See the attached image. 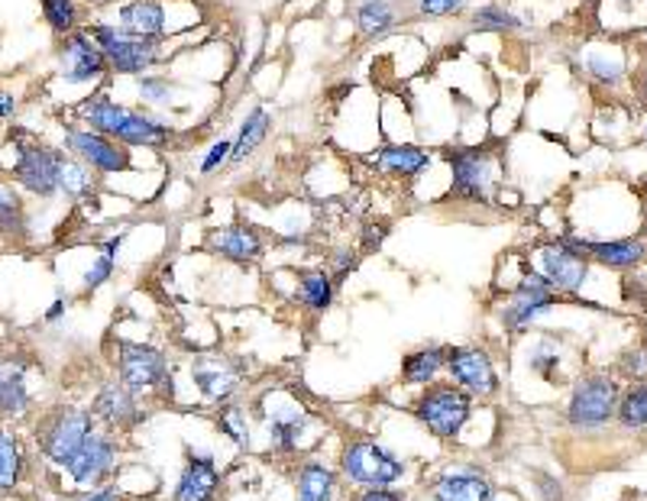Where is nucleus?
Returning <instances> with one entry per match:
<instances>
[{
    "instance_id": "423d86ee",
    "label": "nucleus",
    "mask_w": 647,
    "mask_h": 501,
    "mask_svg": "<svg viewBox=\"0 0 647 501\" xmlns=\"http://www.w3.org/2000/svg\"><path fill=\"white\" fill-rule=\"evenodd\" d=\"M415 418L428 427L438 440H457L466 420L472 418V395L454 382L428 385L424 395L415 402Z\"/></svg>"
},
{
    "instance_id": "a18cd8bd",
    "label": "nucleus",
    "mask_w": 647,
    "mask_h": 501,
    "mask_svg": "<svg viewBox=\"0 0 647 501\" xmlns=\"http://www.w3.org/2000/svg\"><path fill=\"white\" fill-rule=\"evenodd\" d=\"M535 482H538V496L544 501H563V486L556 482L554 476L548 473H535Z\"/></svg>"
},
{
    "instance_id": "f257e3e1",
    "label": "nucleus",
    "mask_w": 647,
    "mask_h": 501,
    "mask_svg": "<svg viewBox=\"0 0 647 501\" xmlns=\"http://www.w3.org/2000/svg\"><path fill=\"white\" fill-rule=\"evenodd\" d=\"M10 150H13V163H10V181L36 198V201H52L59 198V175L65 163V150L46 146L26 133H10Z\"/></svg>"
},
{
    "instance_id": "ddd939ff",
    "label": "nucleus",
    "mask_w": 647,
    "mask_h": 501,
    "mask_svg": "<svg viewBox=\"0 0 647 501\" xmlns=\"http://www.w3.org/2000/svg\"><path fill=\"white\" fill-rule=\"evenodd\" d=\"M535 255H538V265H541L538 272L551 282L556 295H576L589 278V259H583L563 237L551 240V243H541Z\"/></svg>"
},
{
    "instance_id": "c9c22d12",
    "label": "nucleus",
    "mask_w": 647,
    "mask_h": 501,
    "mask_svg": "<svg viewBox=\"0 0 647 501\" xmlns=\"http://www.w3.org/2000/svg\"><path fill=\"white\" fill-rule=\"evenodd\" d=\"M136 82V94H140V107H149V110H166L172 104V94H176V84L169 75H140L133 79Z\"/></svg>"
},
{
    "instance_id": "5fc2aeb1",
    "label": "nucleus",
    "mask_w": 647,
    "mask_h": 501,
    "mask_svg": "<svg viewBox=\"0 0 647 501\" xmlns=\"http://www.w3.org/2000/svg\"><path fill=\"white\" fill-rule=\"evenodd\" d=\"M645 140H647V123H645Z\"/></svg>"
},
{
    "instance_id": "09e8293b",
    "label": "nucleus",
    "mask_w": 647,
    "mask_h": 501,
    "mask_svg": "<svg viewBox=\"0 0 647 501\" xmlns=\"http://www.w3.org/2000/svg\"><path fill=\"white\" fill-rule=\"evenodd\" d=\"M16 110H20V100H16V94H10V91H0V123L13 120V117H16Z\"/></svg>"
},
{
    "instance_id": "7c9ffc66",
    "label": "nucleus",
    "mask_w": 647,
    "mask_h": 501,
    "mask_svg": "<svg viewBox=\"0 0 647 501\" xmlns=\"http://www.w3.org/2000/svg\"><path fill=\"white\" fill-rule=\"evenodd\" d=\"M97 171L88 168L82 159L69 156L65 153V163H62V175H59V194H65L69 201H88L97 194Z\"/></svg>"
},
{
    "instance_id": "4468645a",
    "label": "nucleus",
    "mask_w": 647,
    "mask_h": 501,
    "mask_svg": "<svg viewBox=\"0 0 647 501\" xmlns=\"http://www.w3.org/2000/svg\"><path fill=\"white\" fill-rule=\"evenodd\" d=\"M172 3L169 0H123L117 3V13H113V23L133 36H143V39H159L166 43L169 36L179 33V26L172 23Z\"/></svg>"
},
{
    "instance_id": "603ef678",
    "label": "nucleus",
    "mask_w": 647,
    "mask_h": 501,
    "mask_svg": "<svg viewBox=\"0 0 647 501\" xmlns=\"http://www.w3.org/2000/svg\"><path fill=\"white\" fill-rule=\"evenodd\" d=\"M82 3H88V7H104V3H123V0H82Z\"/></svg>"
},
{
    "instance_id": "6e6d98bb",
    "label": "nucleus",
    "mask_w": 647,
    "mask_h": 501,
    "mask_svg": "<svg viewBox=\"0 0 647 501\" xmlns=\"http://www.w3.org/2000/svg\"><path fill=\"white\" fill-rule=\"evenodd\" d=\"M492 501H505V499H492Z\"/></svg>"
},
{
    "instance_id": "2eb2a0df",
    "label": "nucleus",
    "mask_w": 647,
    "mask_h": 501,
    "mask_svg": "<svg viewBox=\"0 0 647 501\" xmlns=\"http://www.w3.org/2000/svg\"><path fill=\"white\" fill-rule=\"evenodd\" d=\"M117 453H120L117 440H113L110 433H104V430H94L92 437H88V443L82 446V453L69 463L72 482H75L79 489H94V486H100V482L113 473Z\"/></svg>"
},
{
    "instance_id": "58836bf2",
    "label": "nucleus",
    "mask_w": 647,
    "mask_h": 501,
    "mask_svg": "<svg viewBox=\"0 0 647 501\" xmlns=\"http://www.w3.org/2000/svg\"><path fill=\"white\" fill-rule=\"evenodd\" d=\"M586 72H589V79H596L599 84H609V87H615L625 79L622 59H609V56H589L586 59Z\"/></svg>"
},
{
    "instance_id": "b1692460",
    "label": "nucleus",
    "mask_w": 647,
    "mask_h": 501,
    "mask_svg": "<svg viewBox=\"0 0 647 501\" xmlns=\"http://www.w3.org/2000/svg\"><path fill=\"white\" fill-rule=\"evenodd\" d=\"M273 123H276L273 110H269V107H263V104H256V107L240 120V130H237V136H233L230 166L247 163V159H250L263 143H266V136L273 133Z\"/></svg>"
},
{
    "instance_id": "6ab92c4d",
    "label": "nucleus",
    "mask_w": 647,
    "mask_h": 501,
    "mask_svg": "<svg viewBox=\"0 0 647 501\" xmlns=\"http://www.w3.org/2000/svg\"><path fill=\"white\" fill-rule=\"evenodd\" d=\"M136 398H140V395H133L120 379H117V382H107V385L97 392V398H94V420H100V424H107V427H120V430H127V427L146 420V411L140 408Z\"/></svg>"
},
{
    "instance_id": "412c9836",
    "label": "nucleus",
    "mask_w": 647,
    "mask_h": 501,
    "mask_svg": "<svg viewBox=\"0 0 647 501\" xmlns=\"http://www.w3.org/2000/svg\"><path fill=\"white\" fill-rule=\"evenodd\" d=\"M207 247L211 252H217L220 259L227 262H237V265H250L256 259H263L266 243H263V234L250 224H230V227H220L207 237Z\"/></svg>"
},
{
    "instance_id": "72a5a7b5",
    "label": "nucleus",
    "mask_w": 647,
    "mask_h": 501,
    "mask_svg": "<svg viewBox=\"0 0 647 501\" xmlns=\"http://www.w3.org/2000/svg\"><path fill=\"white\" fill-rule=\"evenodd\" d=\"M43 20L56 36H69L82 29V0H39Z\"/></svg>"
},
{
    "instance_id": "864d4df0",
    "label": "nucleus",
    "mask_w": 647,
    "mask_h": 501,
    "mask_svg": "<svg viewBox=\"0 0 647 501\" xmlns=\"http://www.w3.org/2000/svg\"><path fill=\"white\" fill-rule=\"evenodd\" d=\"M0 382H3V362H0Z\"/></svg>"
},
{
    "instance_id": "aec40b11",
    "label": "nucleus",
    "mask_w": 647,
    "mask_h": 501,
    "mask_svg": "<svg viewBox=\"0 0 647 501\" xmlns=\"http://www.w3.org/2000/svg\"><path fill=\"white\" fill-rule=\"evenodd\" d=\"M434 501H492V482L476 466H451L431 486Z\"/></svg>"
},
{
    "instance_id": "c756f323",
    "label": "nucleus",
    "mask_w": 647,
    "mask_h": 501,
    "mask_svg": "<svg viewBox=\"0 0 647 501\" xmlns=\"http://www.w3.org/2000/svg\"><path fill=\"white\" fill-rule=\"evenodd\" d=\"M308 430V415L301 408H281L269 418V446L276 453H295Z\"/></svg>"
},
{
    "instance_id": "20e7f679",
    "label": "nucleus",
    "mask_w": 647,
    "mask_h": 501,
    "mask_svg": "<svg viewBox=\"0 0 647 501\" xmlns=\"http://www.w3.org/2000/svg\"><path fill=\"white\" fill-rule=\"evenodd\" d=\"M94 430H97V420L88 408L62 405L36 424V440L49 463L69 469V463L82 453V446L88 443Z\"/></svg>"
},
{
    "instance_id": "473e14b6",
    "label": "nucleus",
    "mask_w": 647,
    "mask_h": 501,
    "mask_svg": "<svg viewBox=\"0 0 647 501\" xmlns=\"http://www.w3.org/2000/svg\"><path fill=\"white\" fill-rule=\"evenodd\" d=\"M619 424L625 430H645L647 427V379H638L632 389H625L619 395Z\"/></svg>"
},
{
    "instance_id": "8fccbe9b",
    "label": "nucleus",
    "mask_w": 647,
    "mask_h": 501,
    "mask_svg": "<svg viewBox=\"0 0 647 501\" xmlns=\"http://www.w3.org/2000/svg\"><path fill=\"white\" fill-rule=\"evenodd\" d=\"M65 311H69L65 298H56V301H52V308L46 311V324H56V321H62V318H65Z\"/></svg>"
},
{
    "instance_id": "e433bc0d",
    "label": "nucleus",
    "mask_w": 647,
    "mask_h": 501,
    "mask_svg": "<svg viewBox=\"0 0 647 501\" xmlns=\"http://www.w3.org/2000/svg\"><path fill=\"white\" fill-rule=\"evenodd\" d=\"M408 7L418 20H454L469 10V0H411Z\"/></svg>"
},
{
    "instance_id": "f8f14e48",
    "label": "nucleus",
    "mask_w": 647,
    "mask_h": 501,
    "mask_svg": "<svg viewBox=\"0 0 647 501\" xmlns=\"http://www.w3.org/2000/svg\"><path fill=\"white\" fill-rule=\"evenodd\" d=\"M447 372L454 385L472 398H492L499 392V372L482 346H447Z\"/></svg>"
},
{
    "instance_id": "c03bdc74",
    "label": "nucleus",
    "mask_w": 647,
    "mask_h": 501,
    "mask_svg": "<svg viewBox=\"0 0 647 501\" xmlns=\"http://www.w3.org/2000/svg\"><path fill=\"white\" fill-rule=\"evenodd\" d=\"M622 372H625V375H632V379H645L647 375L645 349H632V353H625V359H622Z\"/></svg>"
},
{
    "instance_id": "9d476101",
    "label": "nucleus",
    "mask_w": 647,
    "mask_h": 501,
    "mask_svg": "<svg viewBox=\"0 0 647 501\" xmlns=\"http://www.w3.org/2000/svg\"><path fill=\"white\" fill-rule=\"evenodd\" d=\"M62 150L75 159H82L85 166L94 168L100 178L104 175H123L133 168V150H127L123 143L88 130V127H65L62 133Z\"/></svg>"
},
{
    "instance_id": "4c0bfd02",
    "label": "nucleus",
    "mask_w": 647,
    "mask_h": 501,
    "mask_svg": "<svg viewBox=\"0 0 647 501\" xmlns=\"http://www.w3.org/2000/svg\"><path fill=\"white\" fill-rule=\"evenodd\" d=\"M217 427L237 443V446H250V424H247V411L240 405H224L217 411Z\"/></svg>"
},
{
    "instance_id": "f03ea898",
    "label": "nucleus",
    "mask_w": 647,
    "mask_h": 501,
    "mask_svg": "<svg viewBox=\"0 0 647 501\" xmlns=\"http://www.w3.org/2000/svg\"><path fill=\"white\" fill-rule=\"evenodd\" d=\"M88 33H92V39L97 43V49L104 52V59L110 65V75H117V79L149 75L166 59V49H163L166 43L133 36V33L120 29L113 20H97V23L88 26Z\"/></svg>"
},
{
    "instance_id": "79ce46f5",
    "label": "nucleus",
    "mask_w": 647,
    "mask_h": 501,
    "mask_svg": "<svg viewBox=\"0 0 647 501\" xmlns=\"http://www.w3.org/2000/svg\"><path fill=\"white\" fill-rule=\"evenodd\" d=\"M113 265H117V259H113V255L97 252V255H94V262L88 265V272H85V278H82L85 291H97L100 285H107V282H110V275H113Z\"/></svg>"
},
{
    "instance_id": "dca6fc26",
    "label": "nucleus",
    "mask_w": 647,
    "mask_h": 501,
    "mask_svg": "<svg viewBox=\"0 0 647 501\" xmlns=\"http://www.w3.org/2000/svg\"><path fill=\"white\" fill-rule=\"evenodd\" d=\"M405 16H408L405 0H357L354 3V29L367 43L385 39L392 29L405 23Z\"/></svg>"
},
{
    "instance_id": "37998d69",
    "label": "nucleus",
    "mask_w": 647,
    "mask_h": 501,
    "mask_svg": "<svg viewBox=\"0 0 647 501\" xmlns=\"http://www.w3.org/2000/svg\"><path fill=\"white\" fill-rule=\"evenodd\" d=\"M360 265V250H350V247H344V250H337L331 255V275H334V282H344L354 269Z\"/></svg>"
},
{
    "instance_id": "9b49d317",
    "label": "nucleus",
    "mask_w": 647,
    "mask_h": 501,
    "mask_svg": "<svg viewBox=\"0 0 647 501\" xmlns=\"http://www.w3.org/2000/svg\"><path fill=\"white\" fill-rule=\"evenodd\" d=\"M556 305V291L551 288V282L541 272H525L518 278V285L512 288L505 308H502V324L508 334H522L531 324H538L551 308Z\"/></svg>"
},
{
    "instance_id": "4be33fe9",
    "label": "nucleus",
    "mask_w": 647,
    "mask_h": 501,
    "mask_svg": "<svg viewBox=\"0 0 647 501\" xmlns=\"http://www.w3.org/2000/svg\"><path fill=\"white\" fill-rule=\"evenodd\" d=\"M191 382L207 402L227 405L240 389V369L224 359H197L191 366Z\"/></svg>"
},
{
    "instance_id": "a211bd4d",
    "label": "nucleus",
    "mask_w": 647,
    "mask_h": 501,
    "mask_svg": "<svg viewBox=\"0 0 647 501\" xmlns=\"http://www.w3.org/2000/svg\"><path fill=\"white\" fill-rule=\"evenodd\" d=\"M573 250L589 262H599L606 269H632L645 262L647 247L645 240L625 237V240H579V237H563Z\"/></svg>"
},
{
    "instance_id": "0eeeda50",
    "label": "nucleus",
    "mask_w": 647,
    "mask_h": 501,
    "mask_svg": "<svg viewBox=\"0 0 647 501\" xmlns=\"http://www.w3.org/2000/svg\"><path fill=\"white\" fill-rule=\"evenodd\" d=\"M56 79L69 87H94L104 79H110V65L104 59V52L97 49L88 26L59 36L56 46Z\"/></svg>"
},
{
    "instance_id": "de8ad7c7",
    "label": "nucleus",
    "mask_w": 647,
    "mask_h": 501,
    "mask_svg": "<svg viewBox=\"0 0 647 501\" xmlns=\"http://www.w3.org/2000/svg\"><path fill=\"white\" fill-rule=\"evenodd\" d=\"M385 234H388L385 224H370V227L363 230V250H379L382 240H385Z\"/></svg>"
},
{
    "instance_id": "a878e982",
    "label": "nucleus",
    "mask_w": 647,
    "mask_h": 501,
    "mask_svg": "<svg viewBox=\"0 0 647 501\" xmlns=\"http://www.w3.org/2000/svg\"><path fill=\"white\" fill-rule=\"evenodd\" d=\"M337 492V473L317 460L301 463L298 476H295V496L298 501H334Z\"/></svg>"
},
{
    "instance_id": "a19ab883",
    "label": "nucleus",
    "mask_w": 647,
    "mask_h": 501,
    "mask_svg": "<svg viewBox=\"0 0 647 501\" xmlns=\"http://www.w3.org/2000/svg\"><path fill=\"white\" fill-rule=\"evenodd\" d=\"M230 153H233V140L230 136H220V140H214L207 150H204V156H201V166L197 171L207 178V175H214V171H220L224 166H230Z\"/></svg>"
},
{
    "instance_id": "3c124183",
    "label": "nucleus",
    "mask_w": 647,
    "mask_h": 501,
    "mask_svg": "<svg viewBox=\"0 0 647 501\" xmlns=\"http://www.w3.org/2000/svg\"><path fill=\"white\" fill-rule=\"evenodd\" d=\"M120 496H117V489H92L85 499H79V501H117Z\"/></svg>"
},
{
    "instance_id": "39448f33",
    "label": "nucleus",
    "mask_w": 647,
    "mask_h": 501,
    "mask_svg": "<svg viewBox=\"0 0 647 501\" xmlns=\"http://www.w3.org/2000/svg\"><path fill=\"white\" fill-rule=\"evenodd\" d=\"M340 473L357 489H395L405 479L408 466L398 453L375 440H354L340 456Z\"/></svg>"
},
{
    "instance_id": "5701e85b",
    "label": "nucleus",
    "mask_w": 647,
    "mask_h": 501,
    "mask_svg": "<svg viewBox=\"0 0 647 501\" xmlns=\"http://www.w3.org/2000/svg\"><path fill=\"white\" fill-rule=\"evenodd\" d=\"M375 171L388 175V178H402V181H415L421 178L431 166V153L415 146V143H388L382 150H375L370 156Z\"/></svg>"
},
{
    "instance_id": "49530a36",
    "label": "nucleus",
    "mask_w": 647,
    "mask_h": 501,
    "mask_svg": "<svg viewBox=\"0 0 647 501\" xmlns=\"http://www.w3.org/2000/svg\"><path fill=\"white\" fill-rule=\"evenodd\" d=\"M354 501H411L405 492L398 489H363Z\"/></svg>"
},
{
    "instance_id": "c85d7f7f",
    "label": "nucleus",
    "mask_w": 647,
    "mask_h": 501,
    "mask_svg": "<svg viewBox=\"0 0 647 501\" xmlns=\"http://www.w3.org/2000/svg\"><path fill=\"white\" fill-rule=\"evenodd\" d=\"M469 26L476 33H502L505 36V33H522L528 23L515 10H508L505 3L489 0V3H479V7L469 10Z\"/></svg>"
},
{
    "instance_id": "6e6552de",
    "label": "nucleus",
    "mask_w": 647,
    "mask_h": 501,
    "mask_svg": "<svg viewBox=\"0 0 647 501\" xmlns=\"http://www.w3.org/2000/svg\"><path fill=\"white\" fill-rule=\"evenodd\" d=\"M619 382L609 372H589L573 385L570 405H566V420L576 430H596L606 427L615 418L619 408Z\"/></svg>"
},
{
    "instance_id": "f3484780",
    "label": "nucleus",
    "mask_w": 647,
    "mask_h": 501,
    "mask_svg": "<svg viewBox=\"0 0 647 501\" xmlns=\"http://www.w3.org/2000/svg\"><path fill=\"white\" fill-rule=\"evenodd\" d=\"M217 489H220V473L214 456L204 450H188L185 469L179 476L172 501H214Z\"/></svg>"
},
{
    "instance_id": "7ed1b4c3",
    "label": "nucleus",
    "mask_w": 647,
    "mask_h": 501,
    "mask_svg": "<svg viewBox=\"0 0 647 501\" xmlns=\"http://www.w3.org/2000/svg\"><path fill=\"white\" fill-rule=\"evenodd\" d=\"M444 163L451 168V198L463 204H492L502 184L499 153L489 146H451L444 150Z\"/></svg>"
},
{
    "instance_id": "cd10ccee",
    "label": "nucleus",
    "mask_w": 647,
    "mask_h": 501,
    "mask_svg": "<svg viewBox=\"0 0 647 501\" xmlns=\"http://www.w3.org/2000/svg\"><path fill=\"white\" fill-rule=\"evenodd\" d=\"M29 234V217L23 194L13 181L0 178V237L3 240H23Z\"/></svg>"
},
{
    "instance_id": "1a4fd4ad",
    "label": "nucleus",
    "mask_w": 647,
    "mask_h": 501,
    "mask_svg": "<svg viewBox=\"0 0 647 501\" xmlns=\"http://www.w3.org/2000/svg\"><path fill=\"white\" fill-rule=\"evenodd\" d=\"M117 375L133 395H149L159 389L172 392V372L163 349L146 343H117Z\"/></svg>"
},
{
    "instance_id": "bb28decb",
    "label": "nucleus",
    "mask_w": 647,
    "mask_h": 501,
    "mask_svg": "<svg viewBox=\"0 0 647 501\" xmlns=\"http://www.w3.org/2000/svg\"><path fill=\"white\" fill-rule=\"evenodd\" d=\"M337 295V282L327 269H308L298 275V288L295 298L308 308V311H327L334 305Z\"/></svg>"
},
{
    "instance_id": "2f4dec72",
    "label": "nucleus",
    "mask_w": 647,
    "mask_h": 501,
    "mask_svg": "<svg viewBox=\"0 0 647 501\" xmlns=\"http://www.w3.org/2000/svg\"><path fill=\"white\" fill-rule=\"evenodd\" d=\"M26 411H29L26 375H23V366H13L3 372V382H0V418H20Z\"/></svg>"
},
{
    "instance_id": "f704fd0d",
    "label": "nucleus",
    "mask_w": 647,
    "mask_h": 501,
    "mask_svg": "<svg viewBox=\"0 0 647 501\" xmlns=\"http://www.w3.org/2000/svg\"><path fill=\"white\" fill-rule=\"evenodd\" d=\"M23 466H26V456H23L20 440L10 430H0V492L16 489Z\"/></svg>"
},
{
    "instance_id": "ea45409f",
    "label": "nucleus",
    "mask_w": 647,
    "mask_h": 501,
    "mask_svg": "<svg viewBox=\"0 0 647 501\" xmlns=\"http://www.w3.org/2000/svg\"><path fill=\"white\" fill-rule=\"evenodd\" d=\"M531 369L544 379L556 385V369H560V349H556L551 339H541L531 353Z\"/></svg>"
},
{
    "instance_id": "393cba45",
    "label": "nucleus",
    "mask_w": 647,
    "mask_h": 501,
    "mask_svg": "<svg viewBox=\"0 0 647 501\" xmlns=\"http://www.w3.org/2000/svg\"><path fill=\"white\" fill-rule=\"evenodd\" d=\"M441 369H447V346H438V343H428L402 359L405 385H431Z\"/></svg>"
}]
</instances>
